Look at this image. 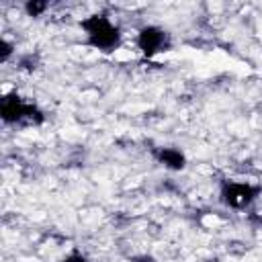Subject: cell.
Wrapping results in <instances>:
<instances>
[{
	"mask_svg": "<svg viewBox=\"0 0 262 262\" xmlns=\"http://www.w3.org/2000/svg\"><path fill=\"white\" fill-rule=\"evenodd\" d=\"M164 43V33L156 27H145L139 33V47L143 49L145 55H154Z\"/></svg>",
	"mask_w": 262,
	"mask_h": 262,
	"instance_id": "cell-4",
	"label": "cell"
},
{
	"mask_svg": "<svg viewBox=\"0 0 262 262\" xmlns=\"http://www.w3.org/2000/svg\"><path fill=\"white\" fill-rule=\"evenodd\" d=\"M45 2H29L27 4V10H29V14H33V16H37V14H41L43 10H45Z\"/></svg>",
	"mask_w": 262,
	"mask_h": 262,
	"instance_id": "cell-6",
	"label": "cell"
},
{
	"mask_svg": "<svg viewBox=\"0 0 262 262\" xmlns=\"http://www.w3.org/2000/svg\"><path fill=\"white\" fill-rule=\"evenodd\" d=\"M66 262H86L82 256H78V254H72V256H68L66 258Z\"/></svg>",
	"mask_w": 262,
	"mask_h": 262,
	"instance_id": "cell-8",
	"label": "cell"
},
{
	"mask_svg": "<svg viewBox=\"0 0 262 262\" xmlns=\"http://www.w3.org/2000/svg\"><path fill=\"white\" fill-rule=\"evenodd\" d=\"M2 119L4 121H20V119H29V121H41V113L35 108V106H27L18 100V96L14 94H8L4 100H2Z\"/></svg>",
	"mask_w": 262,
	"mask_h": 262,
	"instance_id": "cell-2",
	"label": "cell"
},
{
	"mask_svg": "<svg viewBox=\"0 0 262 262\" xmlns=\"http://www.w3.org/2000/svg\"><path fill=\"white\" fill-rule=\"evenodd\" d=\"M82 27L90 35V43L102 49H111L119 41V31L104 18V16H90L82 23Z\"/></svg>",
	"mask_w": 262,
	"mask_h": 262,
	"instance_id": "cell-1",
	"label": "cell"
},
{
	"mask_svg": "<svg viewBox=\"0 0 262 262\" xmlns=\"http://www.w3.org/2000/svg\"><path fill=\"white\" fill-rule=\"evenodd\" d=\"M10 51H12L10 43H6V41H0V57H2V59H6V57L10 55Z\"/></svg>",
	"mask_w": 262,
	"mask_h": 262,
	"instance_id": "cell-7",
	"label": "cell"
},
{
	"mask_svg": "<svg viewBox=\"0 0 262 262\" xmlns=\"http://www.w3.org/2000/svg\"><path fill=\"white\" fill-rule=\"evenodd\" d=\"M137 262H151V260H149V258H139Z\"/></svg>",
	"mask_w": 262,
	"mask_h": 262,
	"instance_id": "cell-9",
	"label": "cell"
},
{
	"mask_svg": "<svg viewBox=\"0 0 262 262\" xmlns=\"http://www.w3.org/2000/svg\"><path fill=\"white\" fill-rule=\"evenodd\" d=\"M256 192L258 190L254 186H248V184H227L223 188V199L231 207H244L256 196Z\"/></svg>",
	"mask_w": 262,
	"mask_h": 262,
	"instance_id": "cell-3",
	"label": "cell"
},
{
	"mask_svg": "<svg viewBox=\"0 0 262 262\" xmlns=\"http://www.w3.org/2000/svg\"><path fill=\"white\" fill-rule=\"evenodd\" d=\"M160 160H162L166 166L174 168V170H178V168L184 166V156H182L180 151H176V149H162V151H160Z\"/></svg>",
	"mask_w": 262,
	"mask_h": 262,
	"instance_id": "cell-5",
	"label": "cell"
}]
</instances>
